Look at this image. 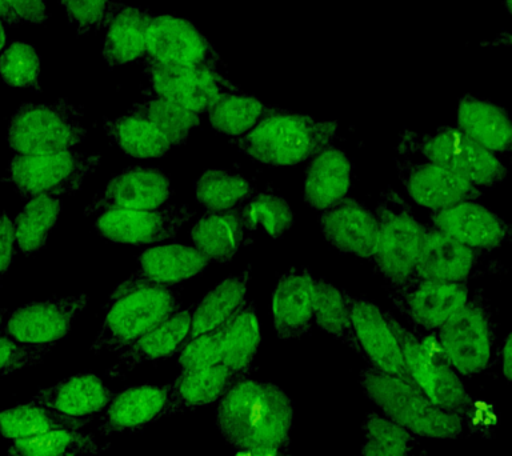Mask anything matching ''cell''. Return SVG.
Here are the masks:
<instances>
[{
  "label": "cell",
  "instance_id": "obj_1",
  "mask_svg": "<svg viewBox=\"0 0 512 456\" xmlns=\"http://www.w3.org/2000/svg\"><path fill=\"white\" fill-rule=\"evenodd\" d=\"M294 406L286 392L270 382L242 379L219 400L216 424L236 450L283 448L290 439Z\"/></svg>",
  "mask_w": 512,
  "mask_h": 456
},
{
  "label": "cell",
  "instance_id": "obj_2",
  "mask_svg": "<svg viewBox=\"0 0 512 456\" xmlns=\"http://www.w3.org/2000/svg\"><path fill=\"white\" fill-rule=\"evenodd\" d=\"M338 127L336 120H318L280 110L231 143L264 166H296L330 146Z\"/></svg>",
  "mask_w": 512,
  "mask_h": 456
},
{
  "label": "cell",
  "instance_id": "obj_3",
  "mask_svg": "<svg viewBox=\"0 0 512 456\" xmlns=\"http://www.w3.org/2000/svg\"><path fill=\"white\" fill-rule=\"evenodd\" d=\"M360 386L387 418L415 436L447 440L462 435L464 426L460 415L435 406L406 379L367 366L360 372Z\"/></svg>",
  "mask_w": 512,
  "mask_h": 456
},
{
  "label": "cell",
  "instance_id": "obj_4",
  "mask_svg": "<svg viewBox=\"0 0 512 456\" xmlns=\"http://www.w3.org/2000/svg\"><path fill=\"white\" fill-rule=\"evenodd\" d=\"M396 151L402 155L419 154L427 162L464 176L480 190L498 186L508 172L495 154L468 138L458 127H440L435 134H419L406 128L400 132Z\"/></svg>",
  "mask_w": 512,
  "mask_h": 456
},
{
  "label": "cell",
  "instance_id": "obj_5",
  "mask_svg": "<svg viewBox=\"0 0 512 456\" xmlns=\"http://www.w3.org/2000/svg\"><path fill=\"white\" fill-rule=\"evenodd\" d=\"M180 288L151 286L106 304V316L91 344L94 354L120 352L180 311Z\"/></svg>",
  "mask_w": 512,
  "mask_h": 456
},
{
  "label": "cell",
  "instance_id": "obj_6",
  "mask_svg": "<svg viewBox=\"0 0 512 456\" xmlns=\"http://www.w3.org/2000/svg\"><path fill=\"white\" fill-rule=\"evenodd\" d=\"M378 246L370 262L390 286L412 278L422 246L423 224L415 218L407 200L395 188L380 192L375 210Z\"/></svg>",
  "mask_w": 512,
  "mask_h": 456
},
{
  "label": "cell",
  "instance_id": "obj_7",
  "mask_svg": "<svg viewBox=\"0 0 512 456\" xmlns=\"http://www.w3.org/2000/svg\"><path fill=\"white\" fill-rule=\"evenodd\" d=\"M82 118V108L68 99L24 103L8 124V146L20 155L72 150L87 136Z\"/></svg>",
  "mask_w": 512,
  "mask_h": 456
},
{
  "label": "cell",
  "instance_id": "obj_8",
  "mask_svg": "<svg viewBox=\"0 0 512 456\" xmlns=\"http://www.w3.org/2000/svg\"><path fill=\"white\" fill-rule=\"evenodd\" d=\"M444 359L458 374H480L490 366L496 340V323L491 303L483 292L466 304L435 331Z\"/></svg>",
  "mask_w": 512,
  "mask_h": 456
},
{
  "label": "cell",
  "instance_id": "obj_9",
  "mask_svg": "<svg viewBox=\"0 0 512 456\" xmlns=\"http://www.w3.org/2000/svg\"><path fill=\"white\" fill-rule=\"evenodd\" d=\"M102 163V155L75 150L48 154L15 155L8 164V175L20 198L72 194L82 188L84 179Z\"/></svg>",
  "mask_w": 512,
  "mask_h": 456
},
{
  "label": "cell",
  "instance_id": "obj_10",
  "mask_svg": "<svg viewBox=\"0 0 512 456\" xmlns=\"http://www.w3.org/2000/svg\"><path fill=\"white\" fill-rule=\"evenodd\" d=\"M384 316L402 347L404 363L411 382L435 406L462 414L471 395L468 394L458 372L446 360L431 358L420 346L414 332L402 326L391 312H384Z\"/></svg>",
  "mask_w": 512,
  "mask_h": 456
},
{
  "label": "cell",
  "instance_id": "obj_11",
  "mask_svg": "<svg viewBox=\"0 0 512 456\" xmlns=\"http://www.w3.org/2000/svg\"><path fill=\"white\" fill-rule=\"evenodd\" d=\"M388 296L416 331H436L466 304L470 286L411 278L388 286Z\"/></svg>",
  "mask_w": 512,
  "mask_h": 456
},
{
  "label": "cell",
  "instance_id": "obj_12",
  "mask_svg": "<svg viewBox=\"0 0 512 456\" xmlns=\"http://www.w3.org/2000/svg\"><path fill=\"white\" fill-rule=\"evenodd\" d=\"M144 63L152 94L199 115L206 114L222 92H242L216 68L171 66L151 60Z\"/></svg>",
  "mask_w": 512,
  "mask_h": 456
},
{
  "label": "cell",
  "instance_id": "obj_13",
  "mask_svg": "<svg viewBox=\"0 0 512 456\" xmlns=\"http://www.w3.org/2000/svg\"><path fill=\"white\" fill-rule=\"evenodd\" d=\"M194 215L188 204H170L155 210H111L100 212L94 228L108 242L142 246L175 239Z\"/></svg>",
  "mask_w": 512,
  "mask_h": 456
},
{
  "label": "cell",
  "instance_id": "obj_14",
  "mask_svg": "<svg viewBox=\"0 0 512 456\" xmlns=\"http://www.w3.org/2000/svg\"><path fill=\"white\" fill-rule=\"evenodd\" d=\"M144 60L216 70L222 64L218 52L194 24L171 15L152 16Z\"/></svg>",
  "mask_w": 512,
  "mask_h": 456
},
{
  "label": "cell",
  "instance_id": "obj_15",
  "mask_svg": "<svg viewBox=\"0 0 512 456\" xmlns=\"http://www.w3.org/2000/svg\"><path fill=\"white\" fill-rule=\"evenodd\" d=\"M88 295L54 296L12 312L6 336L28 346H51L70 334L76 316L87 307Z\"/></svg>",
  "mask_w": 512,
  "mask_h": 456
},
{
  "label": "cell",
  "instance_id": "obj_16",
  "mask_svg": "<svg viewBox=\"0 0 512 456\" xmlns=\"http://www.w3.org/2000/svg\"><path fill=\"white\" fill-rule=\"evenodd\" d=\"M208 264L210 260L198 248L187 244L148 248L136 258L135 271L112 291L107 304L138 288L175 286L199 275Z\"/></svg>",
  "mask_w": 512,
  "mask_h": 456
},
{
  "label": "cell",
  "instance_id": "obj_17",
  "mask_svg": "<svg viewBox=\"0 0 512 456\" xmlns=\"http://www.w3.org/2000/svg\"><path fill=\"white\" fill-rule=\"evenodd\" d=\"M395 164L400 183L410 199L431 211L482 196V190L470 180L439 164L408 158L395 159Z\"/></svg>",
  "mask_w": 512,
  "mask_h": 456
},
{
  "label": "cell",
  "instance_id": "obj_18",
  "mask_svg": "<svg viewBox=\"0 0 512 456\" xmlns=\"http://www.w3.org/2000/svg\"><path fill=\"white\" fill-rule=\"evenodd\" d=\"M343 294L350 311L352 328L362 348L363 358L370 366L411 382L404 363L402 347L384 312L366 298H359L344 290Z\"/></svg>",
  "mask_w": 512,
  "mask_h": 456
},
{
  "label": "cell",
  "instance_id": "obj_19",
  "mask_svg": "<svg viewBox=\"0 0 512 456\" xmlns=\"http://www.w3.org/2000/svg\"><path fill=\"white\" fill-rule=\"evenodd\" d=\"M172 196L170 179L155 167H130L108 182L84 208L91 216L111 210H155Z\"/></svg>",
  "mask_w": 512,
  "mask_h": 456
},
{
  "label": "cell",
  "instance_id": "obj_20",
  "mask_svg": "<svg viewBox=\"0 0 512 456\" xmlns=\"http://www.w3.org/2000/svg\"><path fill=\"white\" fill-rule=\"evenodd\" d=\"M484 254L443 234L431 223L423 224L422 246L412 278L462 283L478 276Z\"/></svg>",
  "mask_w": 512,
  "mask_h": 456
},
{
  "label": "cell",
  "instance_id": "obj_21",
  "mask_svg": "<svg viewBox=\"0 0 512 456\" xmlns=\"http://www.w3.org/2000/svg\"><path fill=\"white\" fill-rule=\"evenodd\" d=\"M431 224L443 234L478 251H494L511 239V226L474 200L432 210Z\"/></svg>",
  "mask_w": 512,
  "mask_h": 456
},
{
  "label": "cell",
  "instance_id": "obj_22",
  "mask_svg": "<svg viewBox=\"0 0 512 456\" xmlns=\"http://www.w3.org/2000/svg\"><path fill=\"white\" fill-rule=\"evenodd\" d=\"M319 226L327 242L336 250L370 260L378 246V219L362 202L347 196L322 211Z\"/></svg>",
  "mask_w": 512,
  "mask_h": 456
},
{
  "label": "cell",
  "instance_id": "obj_23",
  "mask_svg": "<svg viewBox=\"0 0 512 456\" xmlns=\"http://www.w3.org/2000/svg\"><path fill=\"white\" fill-rule=\"evenodd\" d=\"M315 278L308 268H291L280 276L272 296V316L278 338L299 339L314 324Z\"/></svg>",
  "mask_w": 512,
  "mask_h": 456
},
{
  "label": "cell",
  "instance_id": "obj_24",
  "mask_svg": "<svg viewBox=\"0 0 512 456\" xmlns=\"http://www.w3.org/2000/svg\"><path fill=\"white\" fill-rule=\"evenodd\" d=\"M152 12L108 0L103 24L106 28L103 58L111 67L135 62L146 54Z\"/></svg>",
  "mask_w": 512,
  "mask_h": 456
},
{
  "label": "cell",
  "instance_id": "obj_25",
  "mask_svg": "<svg viewBox=\"0 0 512 456\" xmlns=\"http://www.w3.org/2000/svg\"><path fill=\"white\" fill-rule=\"evenodd\" d=\"M168 403V386H132L112 396L99 431L103 435L139 430L163 418Z\"/></svg>",
  "mask_w": 512,
  "mask_h": 456
},
{
  "label": "cell",
  "instance_id": "obj_26",
  "mask_svg": "<svg viewBox=\"0 0 512 456\" xmlns=\"http://www.w3.org/2000/svg\"><path fill=\"white\" fill-rule=\"evenodd\" d=\"M192 312L194 306L176 312L154 330L120 351L118 360L108 370V375L116 378L134 370L139 364L158 362L178 354L190 332Z\"/></svg>",
  "mask_w": 512,
  "mask_h": 456
},
{
  "label": "cell",
  "instance_id": "obj_27",
  "mask_svg": "<svg viewBox=\"0 0 512 456\" xmlns=\"http://www.w3.org/2000/svg\"><path fill=\"white\" fill-rule=\"evenodd\" d=\"M351 179L350 158L330 144L310 159L304 179V202L314 210H327L347 198Z\"/></svg>",
  "mask_w": 512,
  "mask_h": 456
},
{
  "label": "cell",
  "instance_id": "obj_28",
  "mask_svg": "<svg viewBox=\"0 0 512 456\" xmlns=\"http://www.w3.org/2000/svg\"><path fill=\"white\" fill-rule=\"evenodd\" d=\"M112 391L98 375L79 374L40 388L31 400L72 418H91L106 410Z\"/></svg>",
  "mask_w": 512,
  "mask_h": 456
},
{
  "label": "cell",
  "instance_id": "obj_29",
  "mask_svg": "<svg viewBox=\"0 0 512 456\" xmlns=\"http://www.w3.org/2000/svg\"><path fill=\"white\" fill-rule=\"evenodd\" d=\"M242 380L222 363L200 370L180 371L168 386V403L163 418L207 407L219 402L228 388Z\"/></svg>",
  "mask_w": 512,
  "mask_h": 456
},
{
  "label": "cell",
  "instance_id": "obj_30",
  "mask_svg": "<svg viewBox=\"0 0 512 456\" xmlns=\"http://www.w3.org/2000/svg\"><path fill=\"white\" fill-rule=\"evenodd\" d=\"M458 128L492 154H503L511 150L510 115L490 100L472 95L462 96L458 106Z\"/></svg>",
  "mask_w": 512,
  "mask_h": 456
},
{
  "label": "cell",
  "instance_id": "obj_31",
  "mask_svg": "<svg viewBox=\"0 0 512 456\" xmlns=\"http://www.w3.org/2000/svg\"><path fill=\"white\" fill-rule=\"evenodd\" d=\"M250 276L251 264L240 274L231 275L222 280L218 286L212 288L198 303L194 304L190 332L182 346L196 336L222 327L234 316L240 304L246 300Z\"/></svg>",
  "mask_w": 512,
  "mask_h": 456
},
{
  "label": "cell",
  "instance_id": "obj_32",
  "mask_svg": "<svg viewBox=\"0 0 512 456\" xmlns=\"http://www.w3.org/2000/svg\"><path fill=\"white\" fill-rule=\"evenodd\" d=\"M244 232L238 208H234L206 212L196 220L190 236L210 262L230 263L244 244Z\"/></svg>",
  "mask_w": 512,
  "mask_h": 456
},
{
  "label": "cell",
  "instance_id": "obj_33",
  "mask_svg": "<svg viewBox=\"0 0 512 456\" xmlns=\"http://www.w3.org/2000/svg\"><path fill=\"white\" fill-rule=\"evenodd\" d=\"M260 340L258 310L254 302L244 300L227 323L223 338V366L238 378H246L258 354Z\"/></svg>",
  "mask_w": 512,
  "mask_h": 456
},
{
  "label": "cell",
  "instance_id": "obj_34",
  "mask_svg": "<svg viewBox=\"0 0 512 456\" xmlns=\"http://www.w3.org/2000/svg\"><path fill=\"white\" fill-rule=\"evenodd\" d=\"M103 127L108 138L131 158H162L172 148L167 136L150 120L130 112L114 119L104 118Z\"/></svg>",
  "mask_w": 512,
  "mask_h": 456
},
{
  "label": "cell",
  "instance_id": "obj_35",
  "mask_svg": "<svg viewBox=\"0 0 512 456\" xmlns=\"http://www.w3.org/2000/svg\"><path fill=\"white\" fill-rule=\"evenodd\" d=\"M91 418H72L59 414L51 408L30 400L28 403L0 411V436L4 439L18 440L56 430V428H74L82 430Z\"/></svg>",
  "mask_w": 512,
  "mask_h": 456
},
{
  "label": "cell",
  "instance_id": "obj_36",
  "mask_svg": "<svg viewBox=\"0 0 512 456\" xmlns=\"http://www.w3.org/2000/svg\"><path fill=\"white\" fill-rule=\"evenodd\" d=\"M280 110L282 108L267 106L243 92L224 91L212 103L207 114L215 131L239 138L250 132L264 118Z\"/></svg>",
  "mask_w": 512,
  "mask_h": 456
},
{
  "label": "cell",
  "instance_id": "obj_37",
  "mask_svg": "<svg viewBox=\"0 0 512 456\" xmlns=\"http://www.w3.org/2000/svg\"><path fill=\"white\" fill-rule=\"evenodd\" d=\"M102 452L91 434L74 428H56L43 434L14 440L10 456H95Z\"/></svg>",
  "mask_w": 512,
  "mask_h": 456
},
{
  "label": "cell",
  "instance_id": "obj_38",
  "mask_svg": "<svg viewBox=\"0 0 512 456\" xmlns=\"http://www.w3.org/2000/svg\"><path fill=\"white\" fill-rule=\"evenodd\" d=\"M62 207V200L54 196L30 199L14 220L15 242L22 254L28 256L43 250Z\"/></svg>",
  "mask_w": 512,
  "mask_h": 456
},
{
  "label": "cell",
  "instance_id": "obj_39",
  "mask_svg": "<svg viewBox=\"0 0 512 456\" xmlns=\"http://www.w3.org/2000/svg\"><path fill=\"white\" fill-rule=\"evenodd\" d=\"M314 323L351 350L362 355L354 328H352L350 311L343 290L336 288L326 279H315L314 288Z\"/></svg>",
  "mask_w": 512,
  "mask_h": 456
},
{
  "label": "cell",
  "instance_id": "obj_40",
  "mask_svg": "<svg viewBox=\"0 0 512 456\" xmlns=\"http://www.w3.org/2000/svg\"><path fill=\"white\" fill-rule=\"evenodd\" d=\"M256 190L242 175L208 170L195 184L196 199L208 211L234 210L254 196Z\"/></svg>",
  "mask_w": 512,
  "mask_h": 456
},
{
  "label": "cell",
  "instance_id": "obj_41",
  "mask_svg": "<svg viewBox=\"0 0 512 456\" xmlns=\"http://www.w3.org/2000/svg\"><path fill=\"white\" fill-rule=\"evenodd\" d=\"M127 112L150 120L170 140L172 147L183 146L191 131L199 126L200 115L170 100L152 94L142 103H136Z\"/></svg>",
  "mask_w": 512,
  "mask_h": 456
},
{
  "label": "cell",
  "instance_id": "obj_42",
  "mask_svg": "<svg viewBox=\"0 0 512 456\" xmlns=\"http://www.w3.org/2000/svg\"><path fill=\"white\" fill-rule=\"evenodd\" d=\"M244 231L262 228L272 239H282L294 224V214L283 196L256 191L251 199L238 207Z\"/></svg>",
  "mask_w": 512,
  "mask_h": 456
},
{
  "label": "cell",
  "instance_id": "obj_43",
  "mask_svg": "<svg viewBox=\"0 0 512 456\" xmlns=\"http://www.w3.org/2000/svg\"><path fill=\"white\" fill-rule=\"evenodd\" d=\"M362 431V456H414L415 435L386 415L371 412Z\"/></svg>",
  "mask_w": 512,
  "mask_h": 456
},
{
  "label": "cell",
  "instance_id": "obj_44",
  "mask_svg": "<svg viewBox=\"0 0 512 456\" xmlns=\"http://www.w3.org/2000/svg\"><path fill=\"white\" fill-rule=\"evenodd\" d=\"M40 58L31 44L14 42L0 56V79L11 87L40 91Z\"/></svg>",
  "mask_w": 512,
  "mask_h": 456
},
{
  "label": "cell",
  "instance_id": "obj_45",
  "mask_svg": "<svg viewBox=\"0 0 512 456\" xmlns=\"http://www.w3.org/2000/svg\"><path fill=\"white\" fill-rule=\"evenodd\" d=\"M228 323V322H227ZM227 323L207 334L196 336L180 348L178 366L180 371L200 370L222 363L223 338Z\"/></svg>",
  "mask_w": 512,
  "mask_h": 456
},
{
  "label": "cell",
  "instance_id": "obj_46",
  "mask_svg": "<svg viewBox=\"0 0 512 456\" xmlns=\"http://www.w3.org/2000/svg\"><path fill=\"white\" fill-rule=\"evenodd\" d=\"M54 347L55 344L28 346V344L15 342L8 336L0 334V378L42 363L46 355L54 350Z\"/></svg>",
  "mask_w": 512,
  "mask_h": 456
},
{
  "label": "cell",
  "instance_id": "obj_47",
  "mask_svg": "<svg viewBox=\"0 0 512 456\" xmlns=\"http://www.w3.org/2000/svg\"><path fill=\"white\" fill-rule=\"evenodd\" d=\"M107 3L108 0H60L78 34H88L102 27Z\"/></svg>",
  "mask_w": 512,
  "mask_h": 456
},
{
  "label": "cell",
  "instance_id": "obj_48",
  "mask_svg": "<svg viewBox=\"0 0 512 456\" xmlns=\"http://www.w3.org/2000/svg\"><path fill=\"white\" fill-rule=\"evenodd\" d=\"M460 418L463 420V426L470 427L479 435L490 436L496 427L494 407L482 400L472 399L471 396L466 407L463 408Z\"/></svg>",
  "mask_w": 512,
  "mask_h": 456
},
{
  "label": "cell",
  "instance_id": "obj_49",
  "mask_svg": "<svg viewBox=\"0 0 512 456\" xmlns=\"http://www.w3.org/2000/svg\"><path fill=\"white\" fill-rule=\"evenodd\" d=\"M14 222L6 212L0 214V283L7 274L15 255Z\"/></svg>",
  "mask_w": 512,
  "mask_h": 456
},
{
  "label": "cell",
  "instance_id": "obj_50",
  "mask_svg": "<svg viewBox=\"0 0 512 456\" xmlns=\"http://www.w3.org/2000/svg\"><path fill=\"white\" fill-rule=\"evenodd\" d=\"M10 3L22 22L42 24L47 20V8L44 0H10Z\"/></svg>",
  "mask_w": 512,
  "mask_h": 456
},
{
  "label": "cell",
  "instance_id": "obj_51",
  "mask_svg": "<svg viewBox=\"0 0 512 456\" xmlns=\"http://www.w3.org/2000/svg\"><path fill=\"white\" fill-rule=\"evenodd\" d=\"M511 335L508 334L504 338L502 351H500V366H502V374L507 383L511 382L512 376V358H511Z\"/></svg>",
  "mask_w": 512,
  "mask_h": 456
},
{
  "label": "cell",
  "instance_id": "obj_52",
  "mask_svg": "<svg viewBox=\"0 0 512 456\" xmlns=\"http://www.w3.org/2000/svg\"><path fill=\"white\" fill-rule=\"evenodd\" d=\"M232 456H284L282 448L276 447H255L236 450Z\"/></svg>",
  "mask_w": 512,
  "mask_h": 456
},
{
  "label": "cell",
  "instance_id": "obj_53",
  "mask_svg": "<svg viewBox=\"0 0 512 456\" xmlns=\"http://www.w3.org/2000/svg\"><path fill=\"white\" fill-rule=\"evenodd\" d=\"M0 20L11 27L18 26L22 22V19L19 18L14 8H12L10 0H0Z\"/></svg>",
  "mask_w": 512,
  "mask_h": 456
},
{
  "label": "cell",
  "instance_id": "obj_54",
  "mask_svg": "<svg viewBox=\"0 0 512 456\" xmlns=\"http://www.w3.org/2000/svg\"><path fill=\"white\" fill-rule=\"evenodd\" d=\"M7 42V34L6 30H4V23L0 20V51L3 50L4 46H6Z\"/></svg>",
  "mask_w": 512,
  "mask_h": 456
},
{
  "label": "cell",
  "instance_id": "obj_55",
  "mask_svg": "<svg viewBox=\"0 0 512 456\" xmlns=\"http://www.w3.org/2000/svg\"><path fill=\"white\" fill-rule=\"evenodd\" d=\"M6 308H2L0 307V332H2V326H3V320H4V315H6Z\"/></svg>",
  "mask_w": 512,
  "mask_h": 456
},
{
  "label": "cell",
  "instance_id": "obj_56",
  "mask_svg": "<svg viewBox=\"0 0 512 456\" xmlns=\"http://www.w3.org/2000/svg\"><path fill=\"white\" fill-rule=\"evenodd\" d=\"M507 11L511 12V0H506Z\"/></svg>",
  "mask_w": 512,
  "mask_h": 456
}]
</instances>
